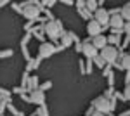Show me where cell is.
<instances>
[{
	"label": "cell",
	"mask_w": 130,
	"mask_h": 116,
	"mask_svg": "<svg viewBox=\"0 0 130 116\" xmlns=\"http://www.w3.org/2000/svg\"><path fill=\"white\" fill-rule=\"evenodd\" d=\"M116 57H118V50L115 47H106L101 50V59L104 61V62H115L116 61Z\"/></svg>",
	"instance_id": "cell-1"
},
{
	"label": "cell",
	"mask_w": 130,
	"mask_h": 116,
	"mask_svg": "<svg viewBox=\"0 0 130 116\" xmlns=\"http://www.w3.org/2000/svg\"><path fill=\"white\" fill-rule=\"evenodd\" d=\"M94 107H95V111H99L101 114H106V113L111 111L113 106L109 104V101H106V97H99V99L94 101Z\"/></svg>",
	"instance_id": "cell-2"
},
{
	"label": "cell",
	"mask_w": 130,
	"mask_h": 116,
	"mask_svg": "<svg viewBox=\"0 0 130 116\" xmlns=\"http://www.w3.org/2000/svg\"><path fill=\"white\" fill-rule=\"evenodd\" d=\"M95 23H99V26H104L109 23V12L106 9H95Z\"/></svg>",
	"instance_id": "cell-3"
},
{
	"label": "cell",
	"mask_w": 130,
	"mask_h": 116,
	"mask_svg": "<svg viewBox=\"0 0 130 116\" xmlns=\"http://www.w3.org/2000/svg\"><path fill=\"white\" fill-rule=\"evenodd\" d=\"M45 33L49 35L50 38L59 37V24H57V23H54V21L47 23V24H45Z\"/></svg>",
	"instance_id": "cell-4"
},
{
	"label": "cell",
	"mask_w": 130,
	"mask_h": 116,
	"mask_svg": "<svg viewBox=\"0 0 130 116\" xmlns=\"http://www.w3.org/2000/svg\"><path fill=\"white\" fill-rule=\"evenodd\" d=\"M108 24H111L115 31H121V28H123V19H121L120 14H116V16H109V23H108Z\"/></svg>",
	"instance_id": "cell-5"
},
{
	"label": "cell",
	"mask_w": 130,
	"mask_h": 116,
	"mask_svg": "<svg viewBox=\"0 0 130 116\" xmlns=\"http://www.w3.org/2000/svg\"><path fill=\"white\" fill-rule=\"evenodd\" d=\"M23 14H24V18H28V19H35V18L38 16V7H37V5H26V7L23 9Z\"/></svg>",
	"instance_id": "cell-6"
},
{
	"label": "cell",
	"mask_w": 130,
	"mask_h": 116,
	"mask_svg": "<svg viewBox=\"0 0 130 116\" xmlns=\"http://www.w3.org/2000/svg\"><path fill=\"white\" fill-rule=\"evenodd\" d=\"M90 45L95 48V50H97V48L102 50V48L106 47V37H104V35H97V37H94V40H92Z\"/></svg>",
	"instance_id": "cell-7"
},
{
	"label": "cell",
	"mask_w": 130,
	"mask_h": 116,
	"mask_svg": "<svg viewBox=\"0 0 130 116\" xmlns=\"http://www.w3.org/2000/svg\"><path fill=\"white\" fill-rule=\"evenodd\" d=\"M87 31H89V35H92V37H97V35H101V26H99V23H95V21H89V24H87Z\"/></svg>",
	"instance_id": "cell-8"
},
{
	"label": "cell",
	"mask_w": 130,
	"mask_h": 116,
	"mask_svg": "<svg viewBox=\"0 0 130 116\" xmlns=\"http://www.w3.org/2000/svg\"><path fill=\"white\" fill-rule=\"evenodd\" d=\"M80 50H83V54H85L87 57H95V54H97V50L92 47L90 43H85V45H83V47H82Z\"/></svg>",
	"instance_id": "cell-9"
},
{
	"label": "cell",
	"mask_w": 130,
	"mask_h": 116,
	"mask_svg": "<svg viewBox=\"0 0 130 116\" xmlns=\"http://www.w3.org/2000/svg\"><path fill=\"white\" fill-rule=\"evenodd\" d=\"M54 52V47L50 45V43H43L40 47V56H43V57H47V56H50Z\"/></svg>",
	"instance_id": "cell-10"
},
{
	"label": "cell",
	"mask_w": 130,
	"mask_h": 116,
	"mask_svg": "<svg viewBox=\"0 0 130 116\" xmlns=\"http://www.w3.org/2000/svg\"><path fill=\"white\" fill-rule=\"evenodd\" d=\"M85 5H87V7H89V9H95V7H97V2H94V0H90V2H85Z\"/></svg>",
	"instance_id": "cell-11"
},
{
	"label": "cell",
	"mask_w": 130,
	"mask_h": 116,
	"mask_svg": "<svg viewBox=\"0 0 130 116\" xmlns=\"http://www.w3.org/2000/svg\"><path fill=\"white\" fill-rule=\"evenodd\" d=\"M62 43H64V45H70L71 43V33H68V35L62 38Z\"/></svg>",
	"instance_id": "cell-12"
},
{
	"label": "cell",
	"mask_w": 130,
	"mask_h": 116,
	"mask_svg": "<svg viewBox=\"0 0 130 116\" xmlns=\"http://www.w3.org/2000/svg\"><path fill=\"white\" fill-rule=\"evenodd\" d=\"M121 19H128V5L123 7V16H121Z\"/></svg>",
	"instance_id": "cell-13"
},
{
	"label": "cell",
	"mask_w": 130,
	"mask_h": 116,
	"mask_svg": "<svg viewBox=\"0 0 130 116\" xmlns=\"http://www.w3.org/2000/svg\"><path fill=\"white\" fill-rule=\"evenodd\" d=\"M95 61H97V66H104V61L101 57H95Z\"/></svg>",
	"instance_id": "cell-14"
},
{
	"label": "cell",
	"mask_w": 130,
	"mask_h": 116,
	"mask_svg": "<svg viewBox=\"0 0 130 116\" xmlns=\"http://www.w3.org/2000/svg\"><path fill=\"white\" fill-rule=\"evenodd\" d=\"M33 99H35V101H42V94H38V95L35 94V95H33Z\"/></svg>",
	"instance_id": "cell-15"
},
{
	"label": "cell",
	"mask_w": 130,
	"mask_h": 116,
	"mask_svg": "<svg viewBox=\"0 0 130 116\" xmlns=\"http://www.w3.org/2000/svg\"><path fill=\"white\" fill-rule=\"evenodd\" d=\"M92 116H104V114H101L99 111H95V113H94V114H92Z\"/></svg>",
	"instance_id": "cell-16"
}]
</instances>
